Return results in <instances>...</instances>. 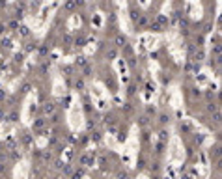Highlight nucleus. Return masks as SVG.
<instances>
[{"label": "nucleus", "mask_w": 222, "mask_h": 179, "mask_svg": "<svg viewBox=\"0 0 222 179\" xmlns=\"http://www.w3.org/2000/svg\"><path fill=\"white\" fill-rule=\"evenodd\" d=\"M41 114H43V118H50V116H54V114H58V105L54 103V101H45L43 105H41Z\"/></svg>", "instance_id": "1"}, {"label": "nucleus", "mask_w": 222, "mask_h": 179, "mask_svg": "<svg viewBox=\"0 0 222 179\" xmlns=\"http://www.w3.org/2000/svg\"><path fill=\"white\" fill-rule=\"evenodd\" d=\"M127 47V35L125 34H116V37H114V49H125Z\"/></svg>", "instance_id": "2"}, {"label": "nucleus", "mask_w": 222, "mask_h": 179, "mask_svg": "<svg viewBox=\"0 0 222 179\" xmlns=\"http://www.w3.org/2000/svg\"><path fill=\"white\" fill-rule=\"evenodd\" d=\"M45 125H47V120L41 116V118H35V120H32V131H35V133H39V131H43L45 129Z\"/></svg>", "instance_id": "3"}, {"label": "nucleus", "mask_w": 222, "mask_h": 179, "mask_svg": "<svg viewBox=\"0 0 222 179\" xmlns=\"http://www.w3.org/2000/svg\"><path fill=\"white\" fill-rule=\"evenodd\" d=\"M78 164H82V168L86 170L88 166H93V157H92L90 153H82L80 159H78Z\"/></svg>", "instance_id": "4"}, {"label": "nucleus", "mask_w": 222, "mask_h": 179, "mask_svg": "<svg viewBox=\"0 0 222 179\" xmlns=\"http://www.w3.org/2000/svg\"><path fill=\"white\" fill-rule=\"evenodd\" d=\"M155 22H159V24H161L163 28H166V26L170 24V19H168V17H166L164 13H159V15L155 17Z\"/></svg>", "instance_id": "5"}, {"label": "nucleus", "mask_w": 222, "mask_h": 179, "mask_svg": "<svg viewBox=\"0 0 222 179\" xmlns=\"http://www.w3.org/2000/svg\"><path fill=\"white\" fill-rule=\"evenodd\" d=\"M19 118H21V114H19V110H17V108H13V110L6 116V120H7L9 123H17V121H19Z\"/></svg>", "instance_id": "6"}, {"label": "nucleus", "mask_w": 222, "mask_h": 179, "mask_svg": "<svg viewBox=\"0 0 222 179\" xmlns=\"http://www.w3.org/2000/svg\"><path fill=\"white\" fill-rule=\"evenodd\" d=\"M135 24H136V28H146V26H149V19H148V15H140L138 21H136Z\"/></svg>", "instance_id": "7"}, {"label": "nucleus", "mask_w": 222, "mask_h": 179, "mask_svg": "<svg viewBox=\"0 0 222 179\" xmlns=\"http://www.w3.org/2000/svg\"><path fill=\"white\" fill-rule=\"evenodd\" d=\"M204 58H205V52H204V49L200 47V49H196V52L192 54V60L196 62V64H200V62H204Z\"/></svg>", "instance_id": "8"}, {"label": "nucleus", "mask_w": 222, "mask_h": 179, "mask_svg": "<svg viewBox=\"0 0 222 179\" xmlns=\"http://www.w3.org/2000/svg\"><path fill=\"white\" fill-rule=\"evenodd\" d=\"M19 26H21V22L17 19H13V17L6 22V28H9V30H19Z\"/></svg>", "instance_id": "9"}, {"label": "nucleus", "mask_w": 222, "mask_h": 179, "mask_svg": "<svg viewBox=\"0 0 222 179\" xmlns=\"http://www.w3.org/2000/svg\"><path fill=\"white\" fill-rule=\"evenodd\" d=\"M21 140H22V144H24V146H28V148L34 144V140H32V134H30V133H22V134H21Z\"/></svg>", "instance_id": "10"}, {"label": "nucleus", "mask_w": 222, "mask_h": 179, "mask_svg": "<svg viewBox=\"0 0 222 179\" xmlns=\"http://www.w3.org/2000/svg\"><path fill=\"white\" fill-rule=\"evenodd\" d=\"M84 88H86V82H84L82 77H78V78L75 80V90H77V92H84Z\"/></svg>", "instance_id": "11"}, {"label": "nucleus", "mask_w": 222, "mask_h": 179, "mask_svg": "<svg viewBox=\"0 0 222 179\" xmlns=\"http://www.w3.org/2000/svg\"><path fill=\"white\" fill-rule=\"evenodd\" d=\"M84 174H86V170H84V168H78V170H73L69 177H71V179H82V177H84Z\"/></svg>", "instance_id": "12"}, {"label": "nucleus", "mask_w": 222, "mask_h": 179, "mask_svg": "<svg viewBox=\"0 0 222 179\" xmlns=\"http://www.w3.org/2000/svg\"><path fill=\"white\" fill-rule=\"evenodd\" d=\"M75 65H77V67H86V65H88V60H86V56H82V54H80V56H77V60H75Z\"/></svg>", "instance_id": "13"}, {"label": "nucleus", "mask_w": 222, "mask_h": 179, "mask_svg": "<svg viewBox=\"0 0 222 179\" xmlns=\"http://www.w3.org/2000/svg\"><path fill=\"white\" fill-rule=\"evenodd\" d=\"M159 123H161V125H168V123H170V114L161 112V114H159Z\"/></svg>", "instance_id": "14"}, {"label": "nucleus", "mask_w": 222, "mask_h": 179, "mask_svg": "<svg viewBox=\"0 0 222 179\" xmlns=\"http://www.w3.org/2000/svg\"><path fill=\"white\" fill-rule=\"evenodd\" d=\"M77 7V2L75 0H67V2H64V11H73Z\"/></svg>", "instance_id": "15"}, {"label": "nucleus", "mask_w": 222, "mask_h": 179, "mask_svg": "<svg viewBox=\"0 0 222 179\" xmlns=\"http://www.w3.org/2000/svg\"><path fill=\"white\" fill-rule=\"evenodd\" d=\"M103 121H105L106 125H114V121H116V116H114L112 112H110V114H105V116H103Z\"/></svg>", "instance_id": "16"}, {"label": "nucleus", "mask_w": 222, "mask_h": 179, "mask_svg": "<svg viewBox=\"0 0 222 179\" xmlns=\"http://www.w3.org/2000/svg\"><path fill=\"white\" fill-rule=\"evenodd\" d=\"M149 30H151V32H163L164 28H163L159 22H155V21H149Z\"/></svg>", "instance_id": "17"}, {"label": "nucleus", "mask_w": 222, "mask_h": 179, "mask_svg": "<svg viewBox=\"0 0 222 179\" xmlns=\"http://www.w3.org/2000/svg\"><path fill=\"white\" fill-rule=\"evenodd\" d=\"M17 32H19V34H21V35H22V37H28V35H30V28H28V26H26V24H21V26H19V30H17Z\"/></svg>", "instance_id": "18"}, {"label": "nucleus", "mask_w": 222, "mask_h": 179, "mask_svg": "<svg viewBox=\"0 0 222 179\" xmlns=\"http://www.w3.org/2000/svg\"><path fill=\"white\" fill-rule=\"evenodd\" d=\"M73 45H75V47H84V45H86V37H84V35L75 37V39H73Z\"/></svg>", "instance_id": "19"}, {"label": "nucleus", "mask_w": 222, "mask_h": 179, "mask_svg": "<svg viewBox=\"0 0 222 179\" xmlns=\"http://www.w3.org/2000/svg\"><path fill=\"white\" fill-rule=\"evenodd\" d=\"M116 56H118V49H114V47H112V49H108V50H106V60H110V62H112Z\"/></svg>", "instance_id": "20"}, {"label": "nucleus", "mask_w": 222, "mask_h": 179, "mask_svg": "<svg viewBox=\"0 0 222 179\" xmlns=\"http://www.w3.org/2000/svg\"><path fill=\"white\" fill-rule=\"evenodd\" d=\"M138 125H140V127H148V125H149V118H148L146 114L140 116V118H138Z\"/></svg>", "instance_id": "21"}, {"label": "nucleus", "mask_w": 222, "mask_h": 179, "mask_svg": "<svg viewBox=\"0 0 222 179\" xmlns=\"http://www.w3.org/2000/svg\"><path fill=\"white\" fill-rule=\"evenodd\" d=\"M211 52L215 54V58H217V60H220V52H222V47H220V45H219V43H217V45L213 47V50H211Z\"/></svg>", "instance_id": "22"}, {"label": "nucleus", "mask_w": 222, "mask_h": 179, "mask_svg": "<svg viewBox=\"0 0 222 179\" xmlns=\"http://www.w3.org/2000/svg\"><path fill=\"white\" fill-rule=\"evenodd\" d=\"M211 120H213L215 123H220V121H222V114H220V110L213 112V114H211Z\"/></svg>", "instance_id": "23"}, {"label": "nucleus", "mask_w": 222, "mask_h": 179, "mask_svg": "<svg viewBox=\"0 0 222 179\" xmlns=\"http://www.w3.org/2000/svg\"><path fill=\"white\" fill-rule=\"evenodd\" d=\"M138 17H140V13L135 9V6H131V21H133V22H136V21H138Z\"/></svg>", "instance_id": "24"}, {"label": "nucleus", "mask_w": 222, "mask_h": 179, "mask_svg": "<svg viewBox=\"0 0 222 179\" xmlns=\"http://www.w3.org/2000/svg\"><path fill=\"white\" fill-rule=\"evenodd\" d=\"M30 90H32V84H30V82H24V84L21 86V93H22V95H26Z\"/></svg>", "instance_id": "25"}, {"label": "nucleus", "mask_w": 222, "mask_h": 179, "mask_svg": "<svg viewBox=\"0 0 222 179\" xmlns=\"http://www.w3.org/2000/svg\"><path fill=\"white\" fill-rule=\"evenodd\" d=\"M159 134H161V136H159V138H161L159 142H163V144H166V142H168V131H166V129H163V131H161Z\"/></svg>", "instance_id": "26"}, {"label": "nucleus", "mask_w": 222, "mask_h": 179, "mask_svg": "<svg viewBox=\"0 0 222 179\" xmlns=\"http://www.w3.org/2000/svg\"><path fill=\"white\" fill-rule=\"evenodd\" d=\"M90 138H92V142H101V140H103L101 133H97V131H93V133L90 134Z\"/></svg>", "instance_id": "27"}, {"label": "nucleus", "mask_w": 222, "mask_h": 179, "mask_svg": "<svg viewBox=\"0 0 222 179\" xmlns=\"http://www.w3.org/2000/svg\"><path fill=\"white\" fill-rule=\"evenodd\" d=\"M217 110H219V105L211 101V103L207 105V112H209V114H213V112H217Z\"/></svg>", "instance_id": "28"}, {"label": "nucleus", "mask_w": 222, "mask_h": 179, "mask_svg": "<svg viewBox=\"0 0 222 179\" xmlns=\"http://www.w3.org/2000/svg\"><path fill=\"white\" fill-rule=\"evenodd\" d=\"M92 73H93V67H92V65H86V67H84V77H82V78L92 77Z\"/></svg>", "instance_id": "29"}, {"label": "nucleus", "mask_w": 222, "mask_h": 179, "mask_svg": "<svg viewBox=\"0 0 222 179\" xmlns=\"http://www.w3.org/2000/svg\"><path fill=\"white\" fill-rule=\"evenodd\" d=\"M35 49H37V43H35V41H34V43H28V45L24 47L26 52H32V50H35Z\"/></svg>", "instance_id": "30"}, {"label": "nucleus", "mask_w": 222, "mask_h": 179, "mask_svg": "<svg viewBox=\"0 0 222 179\" xmlns=\"http://www.w3.org/2000/svg\"><path fill=\"white\" fill-rule=\"evenodd\" d=\"M49 54V47L47 45H41L39 47V56H47Z\"/></svg>", "instance_id": "31"}, {"label": "nucleus", "mask_w": 222, "mask_h": 179, "mask_svg": "<svg viewBox=\"0 0 222 179\" xmlns=\"http://www.w3.org/2000/svg\"><path fill=\"white\" fill-rule=\"evenodd\" d=\"M58 121H60V116H58V114H54V116H50V120H49V123H50V125H56Z\"/></svg>", "instance_id": "32"}, {"label": "nucleus", "mask_w": 222, "mask_h": 179, "mask_svg": "<svg viewBox=\"0 0 222 179\" xmlns=\"http://www.w3.org/2000/svg\"><path fill=\"white\" fill-rule=\"evenodd\" d=\"M41 155H43V161H50V159H52V153H50L49 149H45Z\"/></svg>", "instance_id": "33"}, {"label": "nucleus", "mask_w": 222, "mask_h": 179, "mask_svg": "<svg viewBox=\"0 0 222 179\" xmlns=\"http://www.w3.org/2000/svg\"><path fill=\"white\" fill-rule=\"evenodd\" d=\"M73 69H75L73 65H65V67H64V71H65V75H67V77H71V75H73Z\"/></svg>", "instance_id": "34"}, {"label": "nucleus", "mask_w": 222, "mask_h": 179, "mask_svg": "<svg viewBox=\"0 0 222 179\" xmlns=\"http://www.w3.org/2000/svg\"><path fill=\"white\" fill-rule=\"evenodd\" d=\"M153 114H155V108H153V106H146V116L149 118V116H153Z\"/></svg>", "instance_id": "35"}, {"label": "nucleus", "mask_w": 222, "mask_h": 179, "mask_svg": "<svg viewBox=\"0 0 222 179\" xmlns=\"http://www.w3.org/2000/svg\"><path fill=\"white\" fill-rule=\"evenodd\" d=\"M49 67H50V64H47V62H45V64H43V65H41V73H43V75H45V73H47V71H49Z\"/></svg>", "instance_id": "36"}, {"label": "nucleus", "mask_w": 222, "mask_h": 179, "mask_svg": "<svg viewBox=\"0 0 222 179\" xmlns=\"http://www.w3.org/2000/svg\"><path fill=\"white\" fill-rule=\"evenodd\" d=\"M179 127H181V131H185V133H191V127H189V123H181Z\"/></svg>", "instance_id": "37"}, {"label": "nucleus", "mask_w": 222, "mask_h": 179, "mask_svg": "<svg viewBox=\"0 0 222 179\" xmlns=\"http://www.w3.org/2000/svg\"><path fill=\"white\" fill-rule=\"evenodd\" d=\"M54 166H56L58 170H64V166H65V164H64L62 161H56V163H54Z\"/></svg>", "instance_id": "38"}, {"label": "nucleus", "mask_w": 222, "mask_h": 179, "mask_svg": "<svg viewBox=\"0 0 222 179\" xmlns=\"http://www.w3.org/2000/svg\"><path fill=\"white\" fill-rule=\"evenodd\" d=\"M118 179H127V172H118Z\"/></svg>", "instance_id": "39"}, {"label": "nucleus", "mask_w": 222, "mask_h": 179, "mask_svg": "<svg viewBox=\"0 0 222 179\" xmlns=\"http://www.w3.org/2000/svg\"><path fill=\"white\" fill-rule=\"evenodd\" d=\"M28 6H30V9H37V7H39V4H37V2H30Z\"/></svg>", "instance_id": "40"}, {"label": "nucleus", "mask_w": 222, "mask_h": 179, "mask_svg": "<svg viewBox=\"0 0 222 179\" xmlns=\"http://www.w3.org/2000/svg\"><path fill=\"white\" fill-rule=\"evenodd\" d=\"M163 148H164V144L159 142V144H157V153H163Z\"/></svg>", "instance_id": "41"}, {"label": "nucleus", "mask_w": 222, "mask_h": 179, "mask_svg": "<svg viewBox=\"0 0 222 179\" xmlns=\"http://www.w3.org/2000/svg\"><path fill=\"white\" fill-rule=\"evenodd\" d=\"M213 155H215V157H217V155H219V146H215V148H213V149H211V157H213Z\"/></svg>", "instance_id": "42"}, {"label": "nucleus", "mask_w": 222, "mask_h": 179, "mask_svg": "<svg viewBox=\"0 0 222 179\" xmlns=\"http://www.w3.org/2000/svg\"><path fill=\"white\" fill-rule=\"evenodd\" d=\"M64 172H65L67 176H71V172H73V168H71V166H64Z\"/></svg>", "instance_id": "43"}, {"label": "nucleus", "mask_w": 222, "mask_h": 179, "mask_svg": "<svg viewBox=\"0 0 222 179\" xmlns=\"http://www.w3.org/2000/svg\"><path fill=\"white\" fill-rule=\"evenodd\" d=\"M211 28H213V24H211V22H207V24H205V30H204V32L207 34V32H211Z\"/></svg>", "instance_id": "44"}, {"label": "nucleus", "mask_w": 222, "mask_h": 179, "mask_svg": "<svg viewBox=\"0 0 222 179\" xmlns=\"http://www.w3.org/2000/svg\"><path fill=\"white\" fill-rule=\"evenodd\" d=\"M7 28H6V22H0V34H4Z\"/></svg>", "instance_id": "45"}, {"label": "nucleus", "mask_w": 222, "mask_h": 179, "mask_svg": "<svg viewBox=\"0 0 222 179\" xmlns=\"http://www.w3.org/2000/svg\"><path fill=\"white\" fill-rule=\"evenodd\" d=\"M2 120H6V112H4V108L0 106V121H2Z\"/></svg>", "instance_id": "46"}, {"label": "nucleus", "mask_w": 222, "mask_h": 179, "mask_svg": "<svg viewBox=\"0 0 222 179\" xmlns=\"http://www.w3.org/2000/svg\"><path fill=\"white\" fill-rule=\"evenodd\" d=\"M15 62L21 64V62H22V54H15Z\"/></svg>", "instance_id": "47"}, {"label": "nucleus", "mask_w": 222, "mask_h": 179, "mask_svg": "<svg viewBox=\"0 0 222 179\" xmlns=\"http://www.w3.org/2000/svg\"><path fill=\"white\" fill-rule=\"evenodd\" d=\"M192 93H194V95H198V97H200V95H202V92H200V90H198V88H192Z\"/></svg>", "instance_id": "48"}, {"label": "nucleus", "mask_w": 222, "mask_h": 179, "mask_svg": "<svg viewBox=\"0 0 222 179\" xmlns=\"http://www.w3.org/2000/svg\"><path fill=\"white\" fill-rule=\"evenodd\" d=\"M56 144H58V138H56V136H52V138H50V146H56Z\"/></svg>", "instance_id": "49"}, {"label": "nucleus", "mask_w": 222, "mask_h": 179, "mask_svg": "<svg viewBox=\"0 0 222 179\" xmlns=\"http://www.w3.org/2000/svg\"><path fill=\"white\" fill-rule=\"evenodd\" d=\"M205 95H207V99H209V101H211V99H213V97H215V93H211V92H207V93H205Z\"/></svg>", "instance_id": "50"}, {"label": "nucleus", "mask_w": 222, "mask_h": 179, "mask_svg": "<svg viewBox=\"0 0 222 179\" xmlns=\"http://www.w3.org/2000/svg\"><path fill=\"white\" fill-rule=\"evenodd\" d=\"M4 97H6V92H4V90H0V101H2Z\"/></svg>", "instance_id": "51"}]
</instances>
